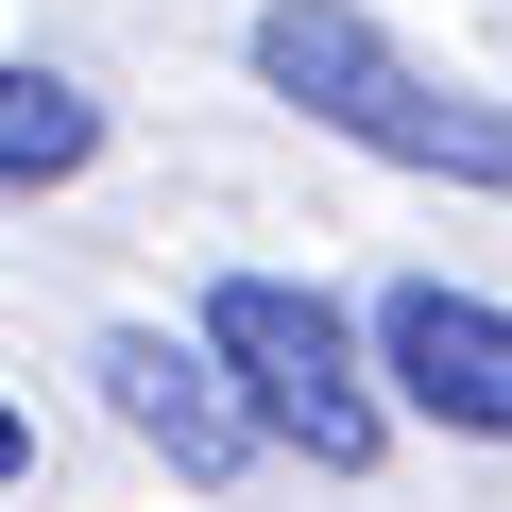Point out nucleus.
I'll use <instances>...</instances> for the list:
<instances>
[{
	"label": "nucleus",
	"instance_id": "7ed1b4c3",
	"mask_svg": "<svg viewBox=\"0 0 512 512\" xmlns=\"http://www.w3.org/2000/svg\"><path fill=\"white\" fill-rule=\"evenodd\" d=\"M86 376H103V410H120L171 478H205V495H222V478L256 461V410H239V376L205 359V325H188V342H171V325H103V359H86Z\"/></svg>",
	"mask_w": 512,
	"mask_h": 512
},
{
	"label": "nucleus",
	"instance_id": "f257e3e1",
	"mask_svg": "<svg viewBox=\"0 0 512 512\" xmlns=\"http://www.w3.org/2000/svg\"><path fill=\"white\" fill-rule=\"evenodd\" d=\"M256 86L308 103V120L359 137V154H393V171H427V188L512 205V103L444 86L393 18H359V0H256Z\"/></svg>",
	"mask_w": 512,
	"mask_h": 512
},
{
	"label": "nucleus",
	"instance_id": "39448f33",
	"mask_svg": "<svg viewBox=\"0 0 512 512\" xmlns=\"http://www.w3.org/2000/svg\"><path fill=\"white\" fill-rule=\"evenodd\" d=\"M103 154V103L69 69H0V188H69Z\"/></svg>",
	"mask_w": 512,
	"mask_h": 512
},
{
	"label": "nucleus",
	"instance_id": "f03ea898",
	"mask_svg": "<svg viewBox=\"0 0 512 512\" xmlns=\"http://www.w3.org/2000/svg\"><path fill=\"white\" fill-rule=\"evenodd\" d=\"M205 359L239 376L256 444H308L325 478H359V461L393 444V376H376V342H359L308 274H222V291H205Z\"/></svg>",
	"mask_w": 512,
	"mask_h": 512
},
{
	"label": "nucleus",
	"instance_id": "423d86ee",
	"mask_svg": "<svg viewBox=\"0 0 512 512\" xmlns=\"http://www.w3.org/2000/svg\"><path fill=\"white\" fill-rule=\"evenodd\" d=\"M0 478H35V427H18V393H0Z\"/></svg>",
	"mask_w": 512,
	"mask_h": 512
},
{
	"label": "nucleus",
	"instance_id": "20e7f679",
	"mask_svg": "<svg viewBox=\"0 0 512 512\" xmlns=\"http://www.w3.org/2000/svg\"><path fill=\"white\" fill-rule=\"evenodd\" d=\"M376 376H393L427 427H461V444H512V308H495V291H444V274H410V291L376 308Z\"/></svg>",
	"mask_w": 512,
	"mask_h": 512
}]
</instances>
